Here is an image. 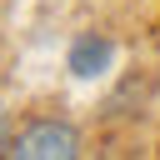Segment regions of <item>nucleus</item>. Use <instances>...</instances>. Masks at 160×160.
<instances>
[{"instance_id": "obj_1", "label": "nucleus", "mask_w": 160, "mask_h": 160, "mask_svg": "<svg viewBox=\"0 0 160 160\" xmlns=\"http://www.w3.org/2000/svg\"><path fill=\"white\" fill-rule=\"evenodd\" d=\"M5 160H80V130L70 120H30L5 145Z\"/></svg>"}, {"instance_id": "obj_2", "label": "nucleus", "mask_w": 160, "mask_h": 160, "mask_svg": "<svg viewBox=\"0 0 160 160\" xmlns=\"http://www.w3.org/2000/svg\"><path fill=\"white\" fill-rule=\"evenodd\" d=\"M110 55H115V50H110L105 35H80L75 50H70V70H75V75H100V70L110 65Z\"/></svg>"}]
</instances>
